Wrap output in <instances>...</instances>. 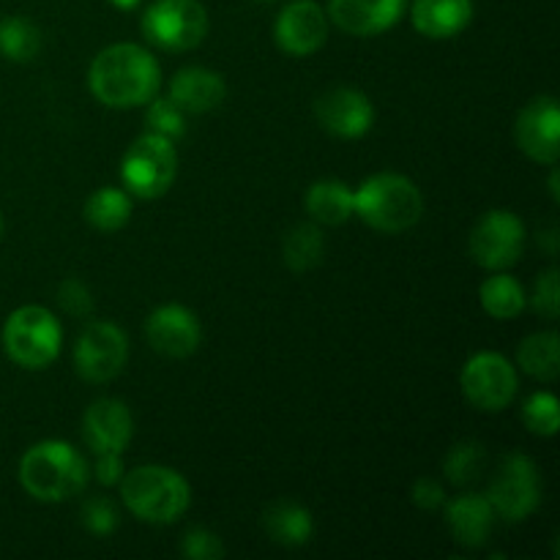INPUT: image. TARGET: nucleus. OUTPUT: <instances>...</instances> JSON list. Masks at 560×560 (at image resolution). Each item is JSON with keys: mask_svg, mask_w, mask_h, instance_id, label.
<instances>
[{"mask_svg": "<svg viewBox=\"0 0 560 560\" xmlns=\"http://www.w3.org/2000/svg\"><path fill=\"white\" fill-rule=\"evenodd\" d=\"M88 88L104 107H145L162 88V69L140 44H109L93 58Z\"/></svg>", "mask_w": 560, "mask_h": 560, "instance_id": "f257e3e1", "label": "nucleus"}, {"mask_svg": "<svg viewBox=\"0 0 560 560\" xmlns=\"http://www.w3.org/2000/svg\"><path fill=\"white\" fill-rule=\"evenodd\" d=\"M91 479L85 457L66 441H42L20 463V485L42 503H60L80 495Z\"/></svg>", "mask_w": 560, "mask_h": 560, "instance_id": "f03ea898", "label": "nucleus"}, {"mask_svg": "<svg viewBox=\"0 0 560 560\" xmlns=\"http://www.w3.org/2000/svg\"><path fill=\"white\" fill-rule=\"evenodd\" d=\"M421 213L424 197L408 175L377 173L353 191V217L377 233H405L419 224Z\"/></svg>", "mask_w": 560, "mask_h": 560, "instance_id": "7ed1b4c3", "label": "nucleus"}, {"mask_svg": "<svg viewBox=\"0 0 560 560\" xmlns=\"http://www.w3.org/2000/svg\"><path fill=\"white\" fill-rule=\"evenodd\" d=\"M124 506L137 520L151 525H167L184 517L191 503V487L178 470L164 465H140L120 479Z\"/></svg>", "mask_w": 560, "mask_h": 560, "instance_id": "20e7f679", "label": "nucleus"}, {"mask_svg": "<svg viewBox=\"0 0 560 560\" xmlns=\"http://www.w3.org/2000/svg\"><path fill=\"white\" fill-rule=\"evenodd\" d=\"M63 328L58 317L44 306H20L9 315L3 326L5 355L22 370H47L60 353Z\"/></svg>", "mask_w": 560, "mask_h": 560, "instance_id": "39448f33", "label": "nucleus"}, {"mask_svg": "<svg viewBox=\"0 0 560 560\" xmlns=\"http://www.w3.org/2000/svg\"><path fill=\"white\" fill-rule=\"evenodd\" d=\"M175 175H178V153L173 140L153 131L137 137L120 162L124 189L140 200H159L167 195L170 186L175 184Z\"/></svg>", "mask_w": 560, "mask_h": 560, "instance_id": "423d86ee", "label": "nucleus"}, {"mask_svg": "<svg viewBox=\"0 0 560 560\" xmlns=\"http://www.w3.org/2000/svg\"><path fill=\"white\" fill-rule=\"evenodd\" d=\"M142 36L167 52L200 47L208 33V11L200 0H153L142 11Z\"/></svg>", "mask_w": 560, "mask_h": 560, "instance_id": "0eeeda50", "label": "nucleus"}, {"mask_svg": "<svg viewBox=\"0 0 560 560\" xmlns=\"http://www.w3.org/2000/svg\"><path fill=\"white\" fill-rule=\"evenodd\" d=\"M492 512L506 523H523L541 503V476L534 459L523 452H512L501 459L498 474L487 487Z\"/></svg>", "mask_w": 560, "mask_h": 560, "instance_id": "6e6552de", "label": "nucleus"}, {"mask_svg": "<svg viewBox=\"0 0 560 560\" xmlns=\"http://www.w3.org/2000/svg\"><path fill=\"white\" fill-rule=\"evenodd\" d=\"M465 399L481 413H501L514 402L520 392V377L512 361L492 350L470 355L459 375Z\"/></svg>", "mask_w": 560, "mask_h": 560, "instance_id": "1a4fd4ad", "label": "nucleus"}, {"mask_svg": "<svg viewBox=\"0 0 560 560\" xmlns=\"http://www.w3.org/2000/svg\"><path fill=\"white\" fill-rule=\"evenodd\" d=\"M129 361V339L109 320H91L74 342V370L85 383H109Z\"/></svg>", "mask_w": 560, "mask_h": 560, "instance_id": "9d476101", "label": "nucleus"}, {"mask_svg": "<svg viewBox=\"0 0 560 560\" xmlns=\"http://www.w3.org/2000/svg\"><path fill=\"white\" fill-rule=\"evenodd\" d=\"M468 252L476 266L487 268V271H506L525 252L523 219L503 208L485 213L470 230Z\"/></svg>", "mask_w": 560, "mask_h": 560, "instance_id": "9b49d317", "label": "nucleus"}, {"mask_svg": "<svg viewBox=\"0 0 560 560\" xmlns=\"http://www.w3.org/2000/svg\"><path fill=\"white\" fill-rule=\"evenodd\" d=\"M520 151L539 164H556L560 156V109L552 96H539L523 107L514 120Z\"/></svg>", "mask_w": 560, "mask_h": 560, "instance_id": "f8f14e48", "label": "nucleus"}, {"mask_svg": "<svg viewBox=\"0 0 560 560\" xmlns=\"http://www.w3.org/2000/svg\"><path fill=\"white\" fill-rule=\"evenodd\" d=\"M328 38V14L315 0H293L273 22V42L295 58L317 52Z\"/></svg>", "mask_w": 560, "mask_h": 560, "instance_id": "ddd939ff", "label": "nucleus"}, {"mask_svg": "<svg viewBox=\"0 0 560 560\" xmlns=\"http://www.w3.org/2000/svg\"><path fill=\"white\" fill-rule=\"evenodd\" d=\"M315 118L328 135L359 140L375 124V107L370 96L355 88H331L315 98Z\"/></svg>", "mask_w": 560, "mask_h": 560, "instance_id": "4468645a", "label": "nucleus"}, {"mask_svg": "<svg viewBox=\"0 0 560 560\" xmlns=\"http://www.w3.org/2000/svg\"><path fill=\"white\" fill-rule=\"evenodd\" d=\"M145 339L164 359H186L200 348L202 328L191 310L180 304H164L148 317Z\"/></svg>", "mask_w": 560, "mask_h": 560, "instance_id": "2eb2a0df", "label": "nucleus"}, {"mask_svg": "<svg viewBox=\"0 0 560 560\" xmlns=\"http://www.w3.org/2000/svg\"><path fill=\"white\" fill-rule=\"evenodd\" d=\"M131 435L135 419L120 399H96L82 416V441L93 454H124Z\"/></svg>", "mask_w": 560, "mask_h": 560, "instance_id": "dca6fc26", "label": "nucleus"}, {"mask_svg": "<svg viewBox=\"0 0 560 560\" xmlns=\"http://www.w3.org/2000/svg\"><path fill=\"white\" fill-rule=\"evenodd\" d=\"M408 0H328V22L348 36H377L397 25Z\"/></svg>", "mask_w": 560, "mask_h": 560, "instance_id": "f3484780", "label": "nucleus"}, {"mask_svg": "<svg viewBox=\"0 0 560 560\" xmlns=\"http://www.w3.org/2000/svg\"><path fill=\"white\" fill-rule=\"evenodd\" d=\"M167 96L184 109L186 115H202L217 109L228 96V82L219 71L202 69V66H186L175 71L170 80Z\"/></svg>", "mask_w": 560, "mask_h": 560, "instance_id": "a211bd4d", "label": "nucleus"}, {"mask_svg": "<svg viewBox=\"0 0 560 560\" xmlns=\"http://www.w3.org/2000/svg\"><path fill=\"white\" fill-rule=\"evenodd\" d=\"M446 509V525L452 530L454 541L468 550H479L487 545L492 528H495V512H492L487 495L479 492H465L454 501L443 503Z\"/></svg>", "mask_w": 560, "mask_h": 560, "instance_id": "6ab92c4d", "label": "nucleus"}, {"mask_svg": "<svg viewBox=\"0 0 560 560\" xmlns=\"http://www.w3.org/2000/svg\"><path fill=\"white\" fill-rule=\"evenodd\" d=\"M413 27L427 38H454L474 20V0H413L410 5Z\"/></svg>", "mask_w": 560, "mask_h": 560, "instance_id": "aec40b11", "label": "nucleus"}, {"mask_svg": "<svg viewBox=\"0 0 560 560\" xmlns=\"http://www.w3.org/2000/svg\"><path fill=\"white\" fill-rule=\"evenodd\" d=\"M262 528L268 539L282 547H304L315 534V520L310 509L295 501H277L262 512Z\"/></svg>", "mask_w": 560, "mask_h": 560, "instance_id": "412c9836", "label": "nucleus"}, {"mask_svg": "<svg viewBox=\"0 0 560 560\" xmlns=\"http://www.w3.org/2000/svg\"><path fill=\"white\" fill-rule=\"evenodd\" d=\"M306 213L320 228H339L353 217V189L342 180H317L306 191Z\"/></svg>", "mask_w": 560, "mask_h": 560, "instance_id": "4be33fe9", "label": "nucleus"}, {"mask_svg": "<svg viewBox=\"0 0 560 560\" xmlns=\"http://www.w3.org/2000/svg\"><path fill=\"white\" fill-rule=\"evenodd\" d=\"M517 364L525 375L552 383L560 375V337L556 331H536L520 342Z\"/></svg>", "mask_w": 560, "mask_h": 560, "instance_id": "5701e85b", "label": "nucleus"}, {"mask_svg": "<svg viewBox=\"0 0 560 560\" xmlns=\"http://www.w3.org/2000/svg\"><path fill=\"white\" fill-rule=\"evenodd\" d=\"M326 255V238H323L320 224L304 222L288 230L282 241L284 266L293 273H306L317 268Z\"/></svg>", "mask_w": 560, "mask_h": 560, "instance_id": "b1692460", "label": "nucleus"}, {"mask_svg": "<svg viewBox=\"0 0 560 560\" xmlns=\"http://www.w3.org/2000/svg\"><path fill=\"white\" fill-rule=\"evenodd\" d=\"M481 310L487 312L495 320H514L517 315H523L525 306H528V293H525L523 284L517 282L509 273H492L490 279H485L479 290Z\"/></svg>", "mask_w": 560, "mask_h": 560, "instance_id": "393cba45", "label": "nucleus"}, {"mask_svg": "<svg viewBox=\"0 0 560 560\" xmlns=\"http://www.w3.org/2000/svg\"><path fill=\"white\" fill-rule=\"evenodd\" d=\"M85 219L98 233H118L131 219V195L118 186L93 191L85 202Z\"/></svg>", "mask_w": 560, "mask_h": 560, "instance_id": "a878e982", "label": "nucleus"}, {"mask_svg": "<svg viewBox=\"0 0 560 560\" xmlns=\"http://www.w3.org/2000/svg\"><path fill=\"white\" fill-rule=\"evenodd\" d=\"M42 49V31L27 16L0 20V55L14 63H31Z\"/></svg>", "mask_w": 560, "mask_h": 560, "instance_id": "bb28decb", "label": "nucleus"}, {"mask_svg": "<svg viewBox=\"0 0 560 560\" xmlns=\"http://www.w3.org/2000/svg\"><path fill=\"white\" fill-rule=\"evenodd\" d=\"M485 468L487 452L485 446L476 441L457 443V446L446 454V459H443V474H446V479L457 487L474 485V481L485 474Z\"/></svg>", "mask_w": 560, "mask_h": 560, "instance_id": "cd10ccee", "label": "nucleus"}, {"mask_svg": "<svg viewBox=\"0 0 560 560\" xmlns=\"http://www.w3.org/2000/svg\"><path fill=\"white\" fill-rule=\"evenodd\" d=\"M145 124L148 131L167 140H178L186 135V113L170 96H153L145 104Z\"/></svg>", "mask_w": 560, "mask_h": 560, "instance_id": "c85d7f7f", "label": "nucleus"}, {"mask_svg": "<svg viewBox=\"0 0 560 560\" xmlns=\"http://www.w3.org/2000/svg\"><path fill=\"white\" fill-rule=\"evenodd\" d=\"M523 421L534 435L556 438L560 427V410H558L556 394L550 392L530 394L523 405Z\"/></svg>", "mask_w": 560, "mask_h": 560, "instance_id": "c756f323", "label": "nucleus"}, {"mask_svg": "<svg viewBox=\"0 0 560 560\" xmlns=\"http://www.w3.org/2000/svg\"><path fill=\"white\" fill-rule=\"evenodd\" d=\"M528 304L539 312L545 320H558L560 315V273L558 268L541 273L534 282V293L528 295Z\"/></svg>", "mask_w": 560, "mask_h": 560, "instance_id": "7c9ffc66", "label": "nucleus"}, {"mask_svg": "<svg viewBox=\"0 0 560 560\" xmlns=\"http://www.w3.org/2000/svg\"><path fill=\"white\" fill-rule=\"evenodd\" d=\"M180 556L189 560H219L224 558V545L213 530L191 528L180 539Z\"/></svg>", "mask_w": 560, "mask_h": 560, "instance_id": "2f4dec72", "label": "nucleus"}, {"mask_svg": "<svg viewBox=\"0 0 560 560\" xmlns=\"http://www.w3.org/2000/svg\"><path fill=\"white\" fill-rule=\"evenodd\" d=\"M80 517L85 530H91L93 536H109L118 528V509L107 498H91V501H85Z\"/></svg>", "mask_w": 560, "mask_h": 560, "instance_id": "473e14b6", "label": "nucleus"}, {"mask_svg": "<svg viewBox=\"0 0 560 560\" xmlns=\"http://www.w3.org/2000/svg\"><path fill=\"white\" fill-rule=\"evenodd\" d=\"M58 304L63 306V312H69L74 317H88L93 312L91 290L85 288V282H80L74 277L66 279L58 288Z\"/></svg>", "mask_w": 560, "mask_h": 560, "instance_id": "72a5a7b5", "label": "nucleus"}, {"mask_svg": "<svg viewBox=\"0 0 560 560\" xmlns=\"http://www.w3.org/2000/svg\"><path fill=\"white\" fill-rule=\"evenodd\" d=\"M410 498H413V503L421 512H435V509H441L443 503H446V490H443L435 479L424 476V479H419L413 485Z\"/></svg>", "mask_w": 560, "mask_h": 560, "instance_id": "f704fd0d", "label": "nucleus"}, {"mask_svg": "<svg viewBox=\"0 0 560 560\" xmlns=\"http://www.w3.org/2000/svg\"><path fill=\"white\" fill-rule=\"evenodd\" d=\"M124 457L120 454H96V465H93V476H96L98 485L115 487L124 479Z\"/></svg>", "mask_w": 560, "mask_h": 560, "instance_id": "c9c22d12", "label": "nucleus"}, {"mask_svg": "<svg viewBox=\"0 0 560 560\" xmlns=\"http://www.w3.org/2000/svg\"><path fill=\"white\" fill-rule=\"evenodd\" d=\"M109 3H113L115 9H120V11H135L137 5L142 3V0H109Z\"/></svg>", "mask_w": 560, "mask_h": 560, "instance_id": "e433bc0d", "label": "nucleus"}, {"mask_svg": "<svg viewBox=\"0 0 560 560\" xmlns=\"http://www.w3.org/2000/svg\"><path fill=\"white\" fill-rule=\"evenodd\" d=\"M550 195H552V200L558 202V170H552V175H550Z\"/></svg>", "mask_w": 560, "mask_h": 560, "instance_id": "4c0bfd02", "label": "nucleus"}, {"mask_svg": "<svg viewBox=\"0 0 560 560\" xmlns=\"http://www.w3.org/2000/svg\"><path fill=\"white\" fill-rule=\"evenodd\" d=\"M257 3H277V0H257Z\"/></svg>", "mask_w": 560, "mask_h": 560, "instance_id": "58836bf2", "label": "nucleus"}, {"mask_svg": "<svg viewBox=\"0 0 560 560\" xmlns=\"http://www.w3.org/2000/svg\"><path fill=\"white\" fill-rule=\"evenodd\" d=\"M0 233H3V219H0Z\"/></svg>", "mask_w": 560, "mask_h": 560, "instance_id": "ea45409f", "label": "nucleus"}]
</instances>
